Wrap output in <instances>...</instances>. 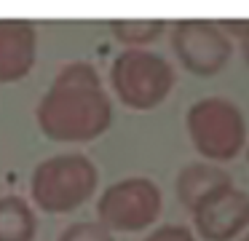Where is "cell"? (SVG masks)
Instances as JSON below:
<instances>
[{
	"label": "cell",
	"mask_w": 249,
	"mask_h": 241,
	"mask_svg": "<svg viewBox=\"0 0 249 241\" xmlns=\"http://www.w3.org/2000/svg\"><path fill=\"white\" fill-rule=\"evenodd\" d=\"M56 241H115L102 222H72L59 233Z\"/></svg>",
	"instance_id": "7c38bea8"
},
{
	"label": "cell",
	"mask_w": 249,
	"mask_h": 241,
	"mask_svg": "<svg viewBox=\"0 0 249 241\" xmlns=\"http://www.w3.org/2000/svg\"><path fill=\"white\" fill-rule=\"evenodd\" d=\"M166 21L163 19H115L110 21V32L115 40L126 43L129 48H140L145 43H153L163 35Z\"/></svg>",
	"instance_id": "8fae6325"
},
{
	"label": "cell",
	"mask_w": 249,
	"mask_h": 241,
	"mask_svg": "<svg viewBox=\"0 0 249 241\" xmlns=\"http://www.w3.org/2000/svg\"><path fill=\"white\" fill-rule=\"evenodd\" d=\"M38 233L35 209L22 196H0V241H33Z\"/></svg>",
	"instance_id": "30bf717a"
},
{
	"label": "cell",
	"mask_w": 249,
	"mask_h": 241,
	"mask_svg": "<svg viewBox=\"0 0 249 241\" xmlns=\"http://www.w3.org/2000/svg\"><path fill=\"white\" fill-rule=\"evenodd\" d=\"M222 30H231L233 35L241 37V54H244V62L249 64V19H241V21H222Z\"/></svg>",
	"instance_id": "5bb4252c"
},
{
	"label": "cell",
	"mask_w": 249,
	"mask_h": 241,
	"mask_svg": "<svg viewBox=\"0 0 249 241\" xmlns=\"http://www.w3.org/2000/svg\"><path fill=\"white\" fill-rule=\"evenodd\" d=\"M35 121L51 142L83 145L102 137L113 126V102L97 67L89 62L65 64L40 96Z\"/></svg>",
	"instance_id": "6da1fadb"
},
{
	"label": "cell",
	"mask_w": 249,
	"mask_h": 241,
	"mask_svg": "<svg viewBox=\"0 0 249 241\" xmlns=\"http://www.w3.org/2000/svg\"><path fill=\"white\" fill-rule=\"evenodd\" d=\"M38 59V30L27 19H0V83L27 78Z\"/></svg>",
	"instance_id": "ba28073f"
},
{
	"label": "cell",
	"mask_w": 249,
	"mask_h": 241,
	"mask_svg": "<svg viewBox=\"0 0 249 241\" xmlns=\"http://www.w3.org/2000/svg\"><path fill=\"white\" fill-rule=\"evenodd\" d=\"M110 86L129 110H156L174 89V70L163 56L145 48H126L113 59Z\"/></svg>",
	"instance_id": "277c9868"
},
{
	"label": "cell",
	"mask_w": 249,
	"mask_h": 241,
	"mask_svg": "<svg viewBox=\"0 0 249 241\" xmlns=\"http://www.w3.org/2000/svg\"><path fill=\"white\" fill-rule=\"evenodd\" d=\"M99 171L83 153H56L40 161L30 174L33 204L46 214H70L94 196Z\"/></svg>",
	"instance_id": "7a4b0ae2"
},
{
	"label": "cell",
	"mask_w": 249,
	"mask_h": 241,
	"mask_svg": "<svg viewBox=\"0 0 249 241\" xmlns=\"http://www.w3.org/2000/svg\"><path fill=\"white\" fill-rule=\"evenodd\" d=\"M145 241H196L193 230L185 228V225H161L156 228Z\"/></svg>",
	"instance_id": "4fadbf2b"
},
{
	"label": "cell",
	"mask_w": 249,
	"mask_h": 241,
	"mask_svg": "<svg viewBox=\"0 0 249 241\" xmlns=\"http://www.w3.org/2000/svg\"><path fill=\"white\" fill-rule=\"evenodd\" d=\"M188 137L196 153L206 161L225 164L241 155L247 148V118L241 107L222 96H204L193 102L185 115Z\"/></svg>",
	"instance_id": "3957f363"
},
{
	"label": "cell",
	"mask_w": 249,
	"mask_h": 241,
	"mask_svg": "<svg viewBox=\"0 0 249 241\" xmlns=\"http://www.w3.org/2000/svg\"><path fill=\"white\" fill-rule=\"evenodd\" d=\"M241 241H249V233H247V236H244V239H241Z\"/></svg>",
	"instance_id": "9a60e30c"
},
{
	"label": "cell",
	"mask_w": 249,
	"mask_h": 241,
	"mask_svg": "<svg viewBox=\"0 0 249 241\" xmlns=\"http://www.w3.org/2000/svg\"><path fill=\"white\" fill-rule=\"evenodd\" d=\"M172 48L190 75L212 78L233 56V43L220 24L206 19H182L172 30Z\"/></svg>",
	"instance_id": "8992f818"
},
{
	"label": "cell",
	"mask_w": 249,
	"mask_h": 241,
	"mask_svg": "<svg viewBox=\"0 0 249 241\" xmlns=\"http://www.w3.org/2000/svg\"><path fill=\"white\" fill-rule=\"evenodd\" d=\"M247 161H249V145H247Z\"/></svg>",
	"instance_id": "2e32d148"
},
{
	"label": "cell",
	"mask_w": 249,
	"mask_h": 241,
	"mask_svg": "<svg viewBox=\"0 0 249 241\" xmlns=\"http://www.w3.org/2000/svg\"><path fill=\"white\" fill-rule=\"evenodd\" d=\"M225 185H231L228 171L220 169V166H212V164L182 166L179 174H177V182H174L179 204H182L190 214L198 209V204L204 201V198H209L214 190H220V187H225Z\"/></svg>",
	"instance_id": "9c48e42d"
},
{
	"label": "cell",
	"mask_w": 249,
	"mask_h": 241,
	"mask_svg": "<svg viewBox=\"0 0 249 241\" xmlns=\"http://www.w3.org/2000/svg\"><path fill=\"white\" fill-rule=\"evenodd\" d=\"M163 209L161 187L147 177H126L105 187L97 217L110 233H140L156 225Z\"/></svg>",
	"instance_id": "5b68a950"
},
{
	"label": "cell",
	"mask_w": 249,
	"mask_h": 241,
	"mask_svg": "<svg viewBox=\"0 0 249 241\" xmlns=\"http://www.w3.org/2000/svg\"><path fill=\"white\" fill-rule=\"evenodd\" d=\"M249 225V196L225 185L198 204L193 212V228L206 241H233Z\"/></svg>",
	"instance_id": "52a82bcc"
}]
</instances>
